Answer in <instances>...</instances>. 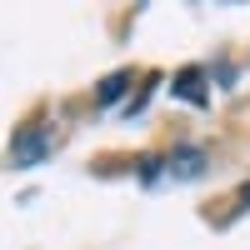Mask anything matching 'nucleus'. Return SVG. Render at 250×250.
<instances>
[{
  "label": "nucleus",
  "mask_w": 250,
  "mask_h": 250,
  "mask_svg": "<svg viewBox=\"0 0 250 250\" xmlns=\"http://www.w3.org/2000/svg\"><path fill=\"white\" fill-rule=\"evenodd\" d=\"M45 155H50V130H40V125H25V130L15 135V145H10V160L20 165V170L40 165Z\"/></svg>",
  "instance_id": "f257e3e1"
},
{
  "label": "nucleus",
  "mask_w": 250,
  "mask_h": 250,
  "mask_svg": "<svg viewBox=\"0 0 250 250\" xmlns=\"http://www.w3.org/2000/svg\"><path fill=\"white\" fill-rule=\"evenodd\" d=\"M165 160H170L165 170L175 180H195V175H205V165H210V150H205V145H175Z\"/></svg>",
  "instance_id": "f03ea898"
},
{
  "label": "nucleus",
  "mask_w": 250,
  "mask_h": 250,
  "mask_svg": "<svg viewBox=\"0 0 250 250\" xmlns=\"http://www.w3.org/2000/svg\"><path fill=\"white\" fill-rule=\"evenodd\" d=\"M180 100H190V105H205L210 100V90H205V70L200 65H185L180 75H175V85H170Z\"/></svg>",
  "instance_id": "7ed1b4c3"
},
{
  "label": "nucleus",
  "mask_w": 250,
  "mask_h": 250,
  "mask_svg": "<svg viewBox=\"0 0 250 250\" xmlns=\"http://www.w3.org/2000/svg\"><path fill=\"white\" fill-rule=\"evenodd\" d=\"M125 85H130V70H115V75H105L95 85V105H115V100L125 95Z\"/></svg>",
  "instance_id": "20e7f679"
}]
</instances>
